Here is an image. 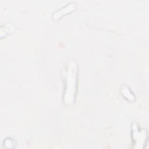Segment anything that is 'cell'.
<instances>
[{
	"instance_id": "1",
	"label": "cell",
	"mask_w": 149,
	"mask_h": 149,
	"mask_svg": "<svg viewBox=\"0 0 149 149\" xmlns=\"http://www.w3.org/2000/svg\"><path fill=\"white\" fill-rule=\"evenodd\" d=\"M74 3H70L67 5L66 6H65L64 8H62L61 10H58L55 13H54L53 15V17L54 19H57L58 18L61 17L63 15H65V13H67L69 12H70L73 10L74 9Z\"/></svg>"
}]
</instances>
